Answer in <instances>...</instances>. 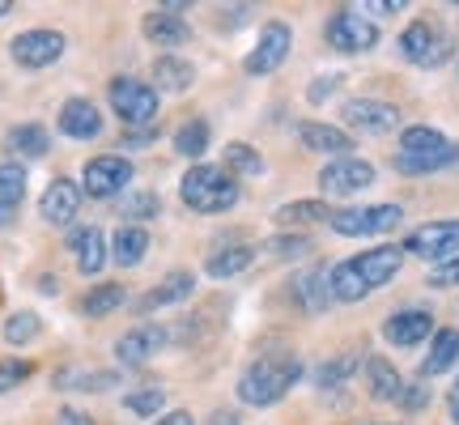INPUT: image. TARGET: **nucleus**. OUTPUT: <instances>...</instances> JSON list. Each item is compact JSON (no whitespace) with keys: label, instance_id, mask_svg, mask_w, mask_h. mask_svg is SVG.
<instances>
[{"label":"nucleus","instance_id":"nucleus-1","mask_svg":"<svg viewBox=\"0 0 459 425\" xmlns=\"http://www.w3.org/2000/svg\"><path fill=\"white\" fill-rule=\"evenodd\" d=\"M404 264V247H370V251H358L332 268V302H361L375 290H383L387 281L400 273Z\"/></svg>","mask_w":459,"mask_h":425},{"label":"nucleus","instance_id":"nucleus-2","mask_svg":"<svg viewBox=\"0 0 459 425\" xmlns=\"http://www.w3.org/2000/svg\"><path fill=\"white\" fill-rule=\"evenodd\" d=\"M298 378H302L298 353H264L238 378V400L247 409H273V404H281L285 395L294 392Z\"/></svg>","mask_w":459,"mask_h":425},{"label":"nucleus","instance_id":"nucleus-3","mask_svg":"<svg viewBox=\"0 0 459 425\" xmlns=\"http://www.w3.org/2000/svg\"><path fill=\"white\" fill-rule=\"evenodd\" d=\"M459 162V145H451L438 128L412 124L400 132V153H395V170L400 175H434Z\"/></svg>","mask_w":459,"mask_h":425},{"label":"nucleus","instance_id":"nucleus-4","mask_svg":"<svg viewBox=\"0 0 459 425\" xmlns=\"http://www.w3.org/2000/svg\"><path fill=\"white\" fill-rule=\"evenodd\" d=\"M179 196L192 212H230L238 204V196H243V187H238V179L230 175L226 166L200 162L183 175Z\"/></svg>","mask_w":459,"mask_h":425},{"label":"nucleus","instance_id":"nucleus-5","mask_svg":"<svg viewBox=\"0 0 459 425\" xmlns=\"http://www.w3.org/2000/svg\"><path fill=\"white\" fill-rule=\"evenodd\" d=\"M107 99H111V111L128 124V128H145L153 124V115H158V85L149 82H136V77H115L111 90H107Z\"/></svg>","mask_w":459,"mask_h":425},{"label":"nucleus","instance_id":"nucleus-6","mask_svg":"<svg viewBox=\"0 0 459 425\" xmlns=\"http://www.w3.org/2000/svg\"><path fill=\"white\" fill-rule=\"evenodd\" d=\"M400 56L417 68H438L451 60V34L438 22H412L409 30L400 34Z\"/></svg>","mask_w":459,"mask_h":425},{"label":"nucleus","instance_id":"nucleus-7","mask_svg":"<svg viewBox=\"0 0 459 425\" xmlns=\"http://www.w3.org/2000/svg\"><path fill=\"white\" fill-rule=\"evenodd\" d=\"M324 39H328L332 51H344V56H361L378 43V26L370 17H361L358 9H336L324 26Z\"/></svg>","mask_w":459,"mask_h":425},{"label":"nucleus","instance_id":"nucleus-8","mask_svg":"<svg viewBox=\"0 0 459 425\" xmlns=\"http://www.w3.org/2000/svg\"><path fill=\"white\" fill-rule=\"evenodd\" d=\"M404 251H409V256H417V260H434V264L459 260V217L417 226L409 239H404Z\"/></svg>","mask_w":459,"mask_h":425},{"label":"nucleus","instance_id":"nucleus-9","mask_svg":"<svg viewBox=\"0 0 459 425\" xmlns=\"http://www.w3.org/2000/svg\"><path fill=\"white\" fill-rule=\"evenodd\" d=\"M404 209L400 204H366V209H341L332 212L328 226L344 239H375V234H387V230L400 226Z\"/></svg>","mask_w":459,"mask_h":425},{"label":"nucleus","instance_id":"nucleus-10","mask_svg":"<svg viewBox=\"0 0 459 425\" xmlns=\"http://www.w3.org/2000/svg\"><path fill=\"white\" fill-rule=\"evenodd\" d=\"M290 48H294V30L285 22H268L260 30V39H255V48L247 51L243 68L251 77H268V73H277L290 60Z\"/></svg>","mask_w":459,"mask_h":425},{"label":"nucleus","instance_id":"nucleus-11","mask_svg":"<svg viewBox=\"0 0 459 425\" xmlns=\"http://www.w3.org/2000/svg\"><path fill=\"white\" fill-rule=\"evenodd\" d=\"M68 51V39L60 30H22L9 43V56H13L17 68H51L60 56Z\"/></svg>","mask_w":459,"mask_h":425},{"label":"nucleus","instance_id":"nucleus-12","mask_svg":"<svg viewBox=\"0 0 459 425\" xmlns=\"http://www.w3.org/2000/svg\"><path fill=\"white\" fill-rule=\"evenodd\" d=\"M82 192L94 200H111L119 196L124 187L132 183V162L128 158H119V153H102V158H90L82 170Z\"/></svg>","mask_w":459,"mask_h":425},{"label":"nucleus","instance_id":"nucleus-13","mask_svg":"<svg viewBox=\"0 0 459 425\" xmlns=\"http://www.w3.org/2000/svg\"><path fill=\"white\" fill-rule=\"evenodd\" d=\"M375 183V166L366 162V158H336V162H328L324 170H319V187L328 192V196H358V192H366Z\"/></svg>","mask_w":459,"mask_h":425},{"label":"nucleus","instance_id":"nucleus-14","mask_svg":"<svg viewBox=\"0 0 459 425\" xmlns=\"http://www.w3.org/2000/svg\"><path fill=\"white\" fill-rule=\"evenodd\" d=\"M166 341L170 336H166L162 324H136L115 341V358L124 361V366H149L166 349Z\"/></svg>","mask_w":459,"mask_h":425},{"label":"nucleus","instance_id":"nucleus-15","mask_svg":"<svg viewBox=\"0 0 459 425\" xmlns=\"http://www.w3.org/2000/svg\"><path fill=\"white\" fill-rule=\"evenodd\" d=\"M344 124L353 132H366V136H383V132H392L400 124V107L383 99H349L344 102Z\"/></svg>","mask_w":459,"mask_h":425},{"label":"nucleus","instance_id":"nucleus-16","mask_svg":"<svg viewBox=\"0 0 459 425\" xmlns=\"http://www.w3.org/2000/svg\"><path fill=\"white\" fill-rule=\"evenodd\" d=\"M438 327H434V315L421 311V307H409V311H395L387 324H383V336L395 344V349H417L426 344Z\"/></svg>","mask_w":459,"mask_h":425},{"label":"nucleus","instance_id":"nucleus-17","mask_svg":"<svg viewBox=\"0 0 459 425\" xmlns=\"http://www.w3.org/2000/svg\"><path fill=\"white\" fill-rule=\"evenodd\" d=\"M68 251H73V260H77V273H82V277H99L102 264L111 260V256H107V234H102L99 226H77L73 230Z\"/></svg>","mask_w":459,"mask_h":425},{"label":"nucleus","instance_id":"nucleus-18","mask_svg":"<svg viewBox=\"0 0 459 425\" xmlns=\"http://www.w3.org/2000/svg\"><path fill=\"white\" fill-rule=\"evenodd\" d=\"M82 196H85V192L73 179L48 183V192H43V200H39L43 221H48V226H68V221L77 217V209H82Z\"/></svg>","mask_w":459,"mask_h":425},{"label":"nucleus","instance_id":"nucleus-19","mask_svg":"<svg viewBox=\"0 0 459 425\" xmlns=\"http://www.w3.org/2000/svg\"><path fill=\"white\" fill-rule=\"evenodd\" d=\"M141 30H145V39L153 43V48H183L187 34H192L187 30V22L179 17V4H162V9L145 13Z\"/></svg>","mask_w":459,"mask_h":425},{"label":"nucleus","instance_id":"nucleus-20","mask_svg":"<svg viewBox=\"0 0 459 425\" xmlns=\"http://www.w3.org/2000/svg\"><path fill=\"white\" fill-rule=\"evenodd\" d=\"M56 124H60V132L68 141H94L102 132V115L90 99H68L60 107V115H56Z\"/></svg>","mask_w":459,"mask_h":425},{"label":"nucleus","instance_id":"nucleus-21","mask_svg":"<svg viewBox=\"0 0 459 425\" xmlns=\"http://www.w3.org/2000/svg\"><path fill=\"white\" fill-rule=\"evenodd\" d=\"M298 141H302V149H311V153H328L332 162L349 158V149H353V136L344 128H332V124H302Z\"/></svg>","mask_w":459,"mask_h":425},{"label":"nucleus","instance_id":"nucleus-22","mask_svg":"<svg viewBox=\"0 0 459 425\" xmlns=\"http://www.w3.org/2000/svg\"><path fill=\"white\" fill-rule=\"evenodd\" d=\"M455 361H459V332L455 327H438V332L429 336V353L421 358V378L446 375Z\"/></svg>","mask_w":459,"mask_h":425},{"label":"nucleus","instance_id":"nucleus-23","mask_svg":"<svg viewBox=\"0 0 459 425\" xmlns=\"http://www.w3.org/2000/svg\"><path fill=\"white\" fill-rule=\"evenodd\" d=\"M26 166L22 162H0V230L13 221V212L26 200Z\"/></svg>","mask_w":459,"mask_h":425},{"label":"nucleus","instance_id":"nucleus-24","mask_svg":"<svg viewBox=\"0 0 459 425\" xmlns=\"http://www.w3.org/2000/svg\"><path fill=\"white\" fill-rule=\"evenodd\" d=\"M294 298L302 311H324L332 302V268H311V273H302V277L294 281Z\"/></svg>","mask_w":459,"mask_h":425},{"label":"nucleus","instance_id":"nucleus-25","mask_svg":"<svg viewBox=\"0 0 459 425\" xmlns=\"http://www.w3.org/2000/svg\"><path fill=\"white\" fill-rule=\"evenodd\" d=\"M145 251H149V230L145 226H119L111 239V260L119 268H136V264H145Z\"/></svg>","mask_w":459,"mask_h":425},{"label":"nucleus","instance_id":"nucleus-26","mask_svg":"<svg viewBox=\"0 0 459 425\" xmlns=\"http://www.w3.org/2000/svg\"><path fill=\"white\" fill-rule=\"evenodd\" d=\"M366 387H370V395L378 404H395L400 392H404V378H400V370L387 358H370L366 361Z\"/></svg>","mask_w":459,"mask_h":425},{"label":"nucleus","instance_id":"nucleus-27","mask_svg":"<svg viewBox=\"0 0 459 425\" xmlns=\"http://www.w3.org/2000/svg\"><path fill=\"white\" fill-rule=\"evenodd\" d=\"M251 264H255V247L234 243V247L213 251V256H209V264H204V273H209L213 281H230V277H238V273H247Z\"/></svg>","mask_w":459,"mask_h":425},{"label":"nucleus","instance_id":"nucleus-28","mask_svg":"<svg viewBox=\"0 0 459 425\" xmlns=\"http://www.w3.org/2000/svg\"><path fill=\"white\" fill-rule=\"evenodd\" d=\"M192 290H196L192 273H170L141 298V311H158V307H170V302H183V298H192Z\"/></svg>","mask_w":459,"mask_h":425},{"label":"nucleus","instance_id":"nucleus-29","mask_svg":"<svg viewBox=\"0 0 459 425\" xmlns=\"http://www.w3.org/2000/svg\"><path fill=\"white\" fill-rule=\"evenodd\" d=\"M153 82L162 85L166 94H183L187 85L196 82V68L187 65V60H179V56H170V51H166V56H158V60H153Z\"/></svg>","mask_w":459,"mask_h":425},{"label":"nucleus","instance_id":"nucleus-30","mask_svg":"<svg viewBox=\"0 0 459 425\" xmlns=\"http://www.w3.org/2000/svg\"><path fill=\"white\" fill-rule=\"evenodd\" d=\"M124 302H128V290L115 285V281H107V285H94V290L82 298V315L85 319H102V315L119 311Z\"/></svg>","mask_w":459,"mask_h":425},{"label":"nucleus","instance_id":"nucleus-31","mask_svg":"<svg viewBox=\"0 0 459 425\" xmlns=\"http://www.w3.org/2000/svg\"><path fill=\"white\" fill-rule=\"evenodd\" d=\"M9 149H13L17 158H43L51 149V136H48V128L43 124H17L13 132H9Z\"/></svg>","mask_w":459,"mask_h":425},{"label":"nucleus","instance_id":"nucleus-32","mask_svg":"<svg viewBox=\"0 0 459 425\" xmlns=\"http://www.w3.org/2000/svg\"><path fill=\"white\" fill-rule=\"evenodd\" d=\"M115 383H119V375H111V370H82V366L56 375V387H68V392H107Z\"/></svg>","mask_w":459,"mask_h":425},{"label":"nucleus","instance_id":"nucleus-33","mask_svg":"<svg viewBox=\"0 0 459 425\" xmlns=\"http://www.w3.org/2000/svg\"><path fill=\"white\" fill-rule=\"evenodd\" d=\"M209 141H213V128L204 124V119H187L179 132H175V153H183V158H204L209 153Z\"/></svg>","mask_w":459,"mask_h":425},{"label":"nucleus","instance_id":"nucleus-34","mask_svg":"<svg viewBox=\"0 0 459 425\" xmlns=\"http://www.w3.org/2000/svg\"><path fill=\"white\" fill-rule=\"evenodd\" d=\"M281 226H311V221H332V209L324 200H290L277 209Z\"/></svg>","mask_w":459,"mask_h":425},{"label":"nucleus","instance_id":"nucleus-35","mask_svg":"<svg viewBox=\"0 0 459 425\" xmlns=\"http://www.w3.org/2000/svg\"><path fill=\"white\" fill-rule=\"evenodd\" d=\"M226 170L234 175V179H238V175L255 179V175H264V158L247 145V141H230L226 145Z\"/></svg>","mask_w":459,"mask_h":425},{"label":"nucleus","instance_id":"nucleus-36","mask_svg":"<svg viewBox=\"0 0 459 425\" xmlns=\"http://www.w3.org/2000/svg\"><path fill=\"white\" fill-rule=\"evenodd\" d=\"M39 332H43V319L34 311H17L4 319V344H30L39 341Z\"/></svg>","mask_w":459,"mask_h":425},{"label":"nucleus","instance_id":"nucleus-37","mask_svg":"<svg viewBox=\"0 0 459 425\" xmlns=\"http://www.w3.org/2000/svg\"><path fill=\"white\" fill-rule=\"evenodd\" d=\"M353 370H358V358H349V353H344V358H336V361H324V366L315 370V383H319L324 392H332V387H341Z\"/></svg>","mask_w":459,"mask_h":425},{"label":"nucleus","instance_id":"nucleus-38","mask_svg":"<svg viewBox=\"0 0 459 425\" xmlns=\"http://www.w3.org/2000/svg\"><path fill=\"white\" fill-rule=\"evenodd\" d=\"M264 251L277 256V260H302V256L311 251V239H307V234H281V239H268Z\"/></svg>","mask_w":459,"mask_h":425},{"label":"nucleus","instance_id":"nucleus-39","mask_svg":"<svg viewBox=\"0 0 459 425\" xmlns=\"http://www.w3.org/2000/svg\"><path fill=\"white\" fill-rule=\"evenodd\" d=\"M128 412H136V417H158L166 404V387H141V392H128Z\"/></svg>","mask_w":459,"mask_h":425},{"label":"nucleus","instance_id":"nucleus-40","mask_svg":"<svg viewBox=\"0 0 459 425\" xmlns=\"http://www.w3.org/2000/svg\"><path fill=\"white\" fill-rule=\"evenodd\" d=\"M162 212V200L153 196V192H132L124 200V217H136V221H149V217H158Z\"/></svg>","mask_w":459,"mask_h":425},{"label":"nucleus","instance_id":"nucleus-41","mask_svg":"<svg viewBox=\"0 0 459 425\" xmlns=\"http://www.w3.org/2000/svg\"><path fill=\"white\" fill-rule=\"evenodd\" d=\"M34 375V366L26 358H4L0 361V392H13L17 383H26Z\"/></svg>","mask_w":459,"mask_h":425},{"label":"nucleus","instance_id":"nucleus-42","mask_svg":"<svg viewBox=\"0 0 459 425\" xmlns=\"http://www.w3.org/2000/svg\"><path fill=\"white\" fill-rule=\"evenodd\" d=\"M451 285H459V260L434 264V273H429V290H451Z\"/></svg>","mask_w":459,"mask_h":425},{"label":"nucleus","instance_id":"nucleus-43","mask_svg":"<svg viewBox=\"0 0 459 425\" xmlns=\"http://www.w3.org/2000/svg\"><path fill=\"white\" fill-rule=\"evenodd\" d=\"M426 400H429V392L421 387V383H404V392H400V409H409V412H417V409H426Z\"/></svg>","mask_w":459,"mask_h":425},{"label":"nucleus","instance_id":"nucleus-44","mask_svg":"<svg viewBox=\"0 0 459 425\" xmlns=\"http://www.w3.org/2000/svg\"><path fill=\"white\" fill-rule=\"evenodd\" d=\"M341 82H344V77H336V73H332V77H319V85H311V102H324L328 94H336V90H341Z\"/></svg>","mask_w":459,"mask_h":425},{"label":"nucleus","instance_id":"nucleus-45","mask_svg":"<svg viewBox=\"0 0 459 425\" xmlns=\"http://www.w3.org/2000/svg\"><path fill=\"white\" fill-rule=\"evenodd\" d=\"M149 425H196V417L187 409H175V412H162L158 421H149Z\"/></svg>","mask_w":459,"mask_h":425},{"label":"nucleus","instance_id":"nucleus-46","mask_svg":"<svg viewBox=\"0 0 459 425\" xmlns=\"http://www.w3.org/2000/svg\"><path fill=\"white\" fill-rule=\"evenodd\" d=\"M60 425H94V417L82 409H60Z\"/></svg>","mask_w":459,"mask_h":425},{"label":"nucleus","instance_id":"nucleus-47","mask_svg":"<svg viewBox=\"0 0 459 425\" xmlns=\"http://www.w3.org/2000/svg\"><path fill=\"white\" fill-rule=\"evenodd\" d=\"M153 141V132H128L124 136V149H136V145H149Z\"/></svg>","mask_w":459,"mask_h":425},{"label":"nucleus","instance_id":"nucleus-48","mask_svg":"<svg viewBox=\"0 0 459 425\" xmlns=\"http://www.w3.org/2000/svg\"><path fill=\"white\" fill-rule=\"evenodd\" d=\"M209 425H243V417H238V412H226V409H221V412H213V421H209Z\"/></svg>","mask_w":459,"mask_h":425},{"label":"nucleus","instance_id":"nucleus-49","mask_svg":"<svg viewBox=\"0 0 459 425\" xmlns=\"http://www.w3.org/2000/svg\"><path fill=\"white\" fill-rule=\"evenodd\" d=\"M446 409H451V421L459 425V383L451 387V395H446Z\"/></svg>","mask_w":459,"mask_h":425},{"label":"nucleus","instance_id":"nucleus-50","mask_svg":"<svg viewBox=\"0 0 459 425\" xmlns=\"http://www.w3.org/2000/svg\"><path fill=\"white\" fill-rule=\"evenodd\" d=\"M4 13H13V0H0V17Z\"/></svg>","mask_w":459,"mask_h":425},{"label":"nucleus","instance_id":"nucleus-51","mask_svg":"<svg viewBox=\"0 0 459 425\" xmlns=\"http://www.w3.org/2000/svg\"><path fill=\"white\" fill-rule=\"evenodd\" d=\"M0 298H4V285H0Z\"/></svg>","mask_w":459,"mask_h":425}]
</instances>
